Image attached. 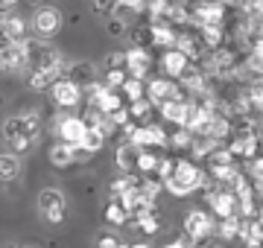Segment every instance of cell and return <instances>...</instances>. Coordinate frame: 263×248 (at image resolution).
Returning a JSON list of instances; mask_svg holds the SVG:
<instances>
[{
  "label": "cell",
  "mask_w": 263,
  "mask_h": 248,
  "mask_svg": "<svg viewBox=\"0 0 263 248\" xmlns=\"http://www.w3.org/2000/svg\"><path fill=\"white\" fill-rule=\"evenodd\" d=\"M208 184H211V178L202 167H196L193 161H184V158H176L170 178H164V190H170L173 196H190L196 190H205Z\"/></svg>",
  "instance_id": "1"
},
{
  "label": "cell",
  "mask_w": 263,
  "mask_h": 248,
  "mask_svg": "<svg viewBox=\"0 0 263 248\" xmlns=\"http://www.w3.org/2000/svg\"><path fill=\"white\" fill-rule=\"evenodd\" d=\"M0 132H3V140L9 143V152L15 155H24L32 149V134H29V126H27V117L24 114H15L9 117V120H3V126H0Z\"/></svg>",
  "instance_id": "2"
},
{
  "label": "cell",
  "mask_w": 263,
  "mask_h": 248,
  "mask_svg": "<svg viewBox=\"0 0 263 248\" xmlns=\"http://www.w3.org/2000/svg\"><path fill=\"white\" fill-rule=\"evenodd\" d=\"M199 67H202L211 79L228 76V73H234V67H237V53L234 50H228V47L208 50L205 56H202V61H199Z\"/></svg>",
  "instance_id": "3"
},
{
  "label": "cell",
  "mask_w": 263,
  "mask_h": 248,
  "mask_svg": "<svg viewBox=\"0 0 263 248\" xmlns=\"http://www.w3.org/2000/svg\"><path fill=\"white\" fill-rule=\"evenodd\" d=\"M38 213L50 222V225H59L65 219L67 213V201H65V193L56 190V187H44L38 193Z\"/></svg>",
  "instance_id": "4"
},
{
  "label": "cell",
  "mask_w": 263,
  "mask_h": 248,
  "mask_svg": "<svg viewBox=\"0 0 263 248\" xmlns=\"http://www.w3.org/2000/svg\"><path fill=\"white\" fill-rule=\"evenodd\" d=\"M216 225L219 222L211 213H205V210H190L184 216V234L193 242H208L211 237H216Z\"/></svg>",
  "instance_id": "5"
},
{
  "label": "cell",
  "mask_w": 263,
  "mask_h": 248,
  "mask_svg": "<svg viewBox=\"0 0 263 248\" xmlns=\"http://www.w3.org/2000/svg\"><path fill=\"white\" fill-rule=\"evenodd\" d=\"M53 132L59 134L62 143H70L79 149L82 137L88 134V123L82 120V114H59L56 123H53Z\"/></svg>",
  "instance_id": "6"
},
{
  "label": "cell",
  "mask_w": 263,
  "mask_h": 248,
  "mask_svg": "<svg viewBox=\"0 0 263 248\" xmlns=\"http://www.w3.org/2000/svg\"><path fill=\"white\" fill-rule=\"evenodd\" d=\"M62 24H65V18H62V12H59L56 6H41V9H35V15H32V32L38 35V41L56 38Z\"/></svg>",
  "instance_id": "7"
},
{
  "label": "cell",
  "mask_w": 263,
  "mask_h": 248,
  "mask_svg": "<svg viewBox=\"0 0 263 248\" xmlns=\"http://www.w3.org/2000/svg\"><path fill=\"white\" fill-rule=\"evenodd\" d=\"M146 99H149L152 105H164V102H176V99H187L184 96V91H181V85L176 82V79H149V85H146Z\"/></svg>",
  "instance_id": "8"
},
{
  "label": "cell",
  "mask_w": 263,
  "mask_h": 248,
  "mask_svg": "<svg viewBox=\"0 0 263 248\" xmlns=\"http://www.w3.org/2000/svg\"><path fill=\"white\" fill-rule=\"evenodd\" d=\"M29 61H32V53H29V38L12 41L6 50H0V70L21 73L24 67H29Z\"/></svg>",
  "instance_id": "9"
},
{
  "label": "cell",
  "mask_w": 263,
  "mask_h": 248,
  "mask_svg": "<svg viewBox=\"0 0 263 248\" xmlns=\"http://www.w3.org/2000/svg\"><path fill=\"white\" fill-rule=\"evenodd\" d=\"M129 140L135 146H141V149H158V146H170V134L158 123H146V126H138Z\"/></svg>",
  "instance_id": "10"
},
{
  "label": "cell",
  "mask_w": 263,
  "mask_h": 248,
  "mask_svg": "<svg viewBox=\"0 0 263 248\" xmlns=\"http://www.w3.org/2000/svg\"><path fill=\"white\" fill-rule=\"evenodd\" d=\"M50 99H53V105L70 111V108H76V105L82 102V88L76 85V82H70V79H59L56 85L50 88Z\"/></svg>",
  "instance_id": "11"
},
{
  "label": "cell",
  "mask_w": 263,
  "mask_h": 248,
  "mask_svg": "<svg viewBox=\"0 0 263 248\" xmlns=\"http://www.w3.org/2000/svg\"><path fill=\"white\" fill-rule=\"evenodd\" d=\"M152 70V56L146 47H138V44H132L126 50V73L132 79H146Z\"/></svg>",
  "instance_id": "12"
},
{
  "label": "cell",
  "mask_w": 263,
  "mask_h": 248,
  "mask_svg": "<svg viewBox=\"0 0 263 248\" xmlns=\"http://www.w3.org/2000/svg\"><path fill=\"white\" fill-rule=\"evenodd\" d=\"M193 65L184 53H179V50L173 47V50H164V56H161V70H164V76L167 79H176L179 82V76L187 70V67Z\"/></svg>",
  "instance_id": "13"
},
{
  "label": "cell",
  "mask_w": 263,
  "mask_h": 248,
  "mask_svg": "<svg viewBox=\"0 0 263 248\" xmlns=\"http://www.w3.org/2000/svg\"><path fill=\"white\" fill-rule=\"evenodd\" d=\"M146 32H149V44L152 47H161V50H173L176 47V38H179V32L170 24H164V20L146 24Z\"/></svg>",
  "instance_id": "14"
},
{
  "label": "cell",
  "mask_w": 263,
  "mask_h": 248,
  "mask_svg": "<svg viewBox=\"0 0 263 248\" xmlns=\"http://www.w3.org/2000/svg\"><path fill=\"white\" fill-rule=\"evenodd\" d=\"M176 50H179V53H184V56H187L190 61H202V56L208 53V50H205V44L199 41L196 29L179 32V38H176Z\"/></svg>",
  "instance_id": "15"
},
{
  "label": "cell",
  "mask_w": 263,
  "mask_h": 248,
  "mask_svg": "<svg viewBox=\"0 0 263 248\" xmlns=\"http://www.w3.org/2000/svg\"><path fill=\"white\" fill-rule=\"evenodd\" d=\"M82 158V149H76V146H70V143H53L50 146V163L53 167H59V170H65V167H70V163H76Z\"/></svg>",
  "instance_id": "16"
},
{
  "label": "cell",
  "mask_w": 263,
  "mask_h": 248,
  "mask_svg": "<svg viewBox=\"0 0 263 248\" xmlns=\"http://www.w3.org/2000/svg\"><path fill=\"white\" fill-rule=\"evenodd\" d=\"M228 152L234 158H243V161H252L260 155V137H231L228 140Z\"/></svg>",
  "instance_id": "17"
},
{
  "label": "cell",
  "mask_w": 263,
  "mask_h": 248,
  "mask_svg": "<svg viewBox=\"0 0 263 248\" xmlns=\"http://www.w3.org/2000/svg\"><path fill=\"white\" fill-rule=\"evenodd\" d=\"M141 146H135L132 140H126V143L117 146V167H120L123 172H138V158H141Z\"/></svg>",
  "instance_id": "18"
},
{
  "label": "cell",
  "mask_w": 263,
  "mask_h": 248,
  "mask_svg": "<svg viewBox=\"0 0 263 248\" xmlns=\"http://www.w3.org/2000/svg\"><path fill=\"white\" fill-rule=\"evenodd\" d=\"M158 108H161V117H164V123L184 126V120H187V108H190V99H176V102H164V105H158Z\"/></svg>",
  "instance_id": "19"
},
{
  "label": "cell",
  "mask_w": 263,
  "mask_h": 248,
  "mask_svg": "<svg viewBox=\"0 0 263 248\" xmlns=\"http://www.w3.org/2000/svg\"><path fill=\"white\" fill-rule=\"evenodd\" d=\"M21 178V155L15 152H0V181L12 184Z\"/></svg>",
  "instance_id": "20"
},
{
  "label": "cell",
  "mask_w": 263,
  "mask_h": 248,
  "mask_svg": "<svg viewBox=\"0 0 263 248\" xmlns=\"http://www.w3.org/2000/svg\"><path fill=\"white\" fill-rule=\"evenodd\" d=\"M3 29H6V35L12 41H24L29 38V24L18 15H3Z\"/></svg>",
  "instance_id": "21"
},
{
  "label": "cell",
  "mask_w": 263,
  "mask_h": 248,
  "mask_svg": "<svg viewBox=\"0 0 263 248\" xmlns=\"http://www.w3.org/2000/svg\"><path fill=\"white\" fill-rule=\"evenodd\" d=\"M216 234H219V239L231 242V239H237L240 234H243V219H240V216H228V219H219V225H216Z\"/></svg>",
  "instance_id": "22"
},
{
  "label": "cell",
  "mask_w": 263,
  "mask_h": 248,
  "mask_svg": "<svg viewBox=\"0 0 263 248\" xmlns=\"http://www.w3.org/2000/svg\"><path fill=\"white\" fill-rule=\"evenodd\" d=\"M120 94H123V99H126V105H132V102H138V99L146 96V85H143V79H132L129 76L126 82H123Z\"/></svg>",
  "instance_id": "23"
},
{
  "label": "cell",
  "mask_w": 263,
  "mask_h": 248,
  "mask_svg": "<svg viewBox=\"0 0 263 248\" xmlns=\"http://www.w3.org/2000/svg\"><path fill=\"white\" fill-rule=\"evenodd\" d=\"M135 228L141 231V234H146V237H152V234H158L161 222H158V213L155 210H146V213H141V216H135Z\"/></svg>",
  "instance_id": "24"
},
{
  "label": "cell",
  "mask_w": 263,
  "mask_h": 248,
  "mask_svg": "<svg viewBox=\"0 0 263 248\" xmlns=\"http://www.w3.org/2000/svg\"><path fill=\"white\" fill-rule=\"evenodd\" d=\"M149 114H152V102L143 96V99H138V102H132L129 105V117H132V123H138V126H146L149 123Z\"/></svg>",
  "instance_id": "25"
},
{
  "label": "cell",
  "mask_w": 263,
  "mask_h": 248,
  "mask_svg": "<svg viewBox=\"0 0 263 248\" xmlns=\"http://www.w3.org/2000/svg\"><path fill=\"white\" fill-rule=\"evenodd\" d=\"M246 94H249V102H252L254 114H263V76L252 79V82L246 85Z\"/></svg>",
  "instance_id": "26"
},
{
  "label": "cell",
  "mask_w": 263,
  "mask_h": 248,
  "mask_svg": "<svg viewBox=\"0 0 263 248\" xmlns=\"http://www.w3.org/2000/svg\"><path fill=\"white\" fill-rule=\"evenodd\" d=\"M103 146H105V134L97 132V129H88V134L82 137L79 149H82V155H94V152H100Z\"/></svg>",
  "instance_id": "27"
},
{
  "label": "cell",
  "mask_w": 263,
  "mask_h": 248,
  "mask_svg": "<svg viewBox=\"0 0 263 248\" xmlns=\"http://www.w3.org/2000/svg\"><path fill=\"white\" fill-rule=\"evenodd\" d=\"M246 67H249L252 73H257V76H263V38H257V41H254V47L249 50Z\"/></svg>",
  "instance_id": "28"
},
{
  "label": "cell",
  "mask_w": 263,
  "mask_h": 248,
  "mask_svg": "<svg viewBox=\"0 0 263 248\" xmlns=\"http://www.w3.org/2000/svg\"><path fill=\"white\" fill-rule=\"evenodd\" d=\"M105 222H108V225H126V222H132V219H129V213L123 210L120 201L111 199L108 201V208H105Z\"/></svg>",
  "instance_id": "29"
},
{
  "label": "cell",
  "mask_w": 263,
  "mask_h": 248,
  "mask_svg": "<svg viewBox=\"0 0 263 248\" xmlns=\"http://www.w3.org/2000/svg\"><path fill=\"white\" fill-rule=\"evenodd\" d=\"M158 155L152 152V149H143L141 158H138V175H155V170H158Z\"/></svg>",
  "instance_id": "30"
},
{
  "label": "cell",
  "mask_w": 263,
  "mask_h": 248,
  "mask_svg": "<svg viewBox=\"0 0 263 248\" xmlns=\"http://www.w3.org/2000/svg\"><path fill=\"white\" fill-rule=\"evenodd\" d=\"M193 143V132L184 129V126H176V132L170 134V146H176V149H190Z\"/></svg>",
  "instance_id": "31"
},
{
  "label": "cell",
  "mask_w": 263,
  "mask_h": 248,
  "mask_svg": "<svg viewBox=\"0 0 263 248\" xmlns=\"http://www.w3.org/2000/svg\"><path fill=\"white\" fill-rule=\"evenodd\" d=\"M246 175L252 178V184H263V155H257V158H252V161H249Z\"/></svg>",
  "instance_id": "32"
},
{
  "label": "cell",
  "mask_w": 263,
  "mask_h": 248,
  "mask_svg": "<svg viewBox=\"0 0 263 248\" xmlns=\"http://www.w3.org/2000/svg\"><path fill=\"white\" fill-rule=\"evenodd\" d=\"M97 248H129L123 239H117V237H111V234H105V237H100L97 239Z\"/></svg>",
  "instance_id": "33"
},
{
  "label": "cell",
  "mask_w": 263,
  "mask_h": 248,
  "mask_svg": "<svg viewBox=\"0 0 263 248\" xmlns=\"http://www.w3.org/2000/svg\"><path fill=\"white\" fill-rule=\"evenodd\" d=\"M114 3L117 0H91V9L94 15H105V12H114Z\"/></svg>",
  "instance_id": "34"
},
{
  "label": "cell",
  "mask_w": 263,
  "mask_h": 248,
  "mask_svg": "<svg viewBox=\"0 0 263 248\" xmlns=\"http://www.w3.org/2000/svg\"><path fill=\"white\" fill-rule=\"evenodd\" d=\"M164 248H196V245H193V239L184 237V239H173V242H167Z\"/></svg>",
  "instance_id": "35"
},
{
  "label": "cell",
  "mask_w": 263,
  "mask_h": 248,
  "mask_svg": "<svg viewBox=\"0 0 263 248\" xmlns=\"http://www.w3.org/2000/svg\"><path fill=\"white\" fill-rule=\"evenodd\" d=\"M12 44V38L6 35V29H3V15H0V50H6Z\"/></svg>",
  "instance_id": "36"
},
{
  "label": "cell",
  "mask_w": 263,
  "mask_h": 248,
  "mask_svg": "<svg viewBox=\"0 0 263 248\" xmlns=\"http://www.w3.org/2000/svg\"><path fill=\"white\" fill-rule=\"evenodd\" d=\"M222 6H240V0H219Z\"/></svg>",
  "instance_id": "37"
},
{
  "label": "cell",
  "mask_w": 263,
  "mask_h": 248,
  "mask_svg": "<svg viewBox=\"0 0 263 248\" xmlns=\"http://www.w3.org/2000/svg\"><path fill=\"white\" fill-rule=\"evenodd\" d=\"M29 6H38V9H41V0H27Z\"/></svg>",
  "instance_id": "38"
},
{
  "label": "cell",
  "mask_w": 263,
  "mask_h": 248,
  "mask_svg": "<svg viewBox=\"0 0 263 248\" xmlns=\"http://www.w3.org/2000/svg\"><path fill=\"white\" fill-rule=\"evenodd\" d=\"M257 222L263 225V204H260V210H257Z\"/></svg>",
  "instance_id": "39"
},
{
  "label": "cell",
  "mask_w": 263,
  "mask_h": 248,
  "mask_svg": "<svg viewBox=\"0 0 263 248\" xmlns=\"http://www.w3.org/2000/svg\"><path fill=\"white\" fill-rule=\"evenodd\" d=\"M129 248H152V245H146V242H141V245H129Z\"/></svg>",
  "instance_id": "40"
},
{
  "label": "cell",
  "mask_w": 263,
  "mask_h": 248,
  "mask_svg": "<svg viewBox=\"0 0 263 248\" xmlns=\"http://www.w3.org/2000/svg\"><path fill=\"white\" fill-rule=\"evenodd\" d=\"M208 248H226V245H216V242H214V245H208Z\"/></svg>",
  "instance_id": "41"
},
{
  "label": "cell",
  "mask_w": 263,
  "mask_h": 248,
  "mask_svg": "<svg viewBox=\"0 0 263 248\" xmlns=\"http://www.w3.org/2000/svg\"><path fill=\"white\" fill-rule=\"evenodd\" d=\"M246 248H263V242H260V245H246Z\"/></svg>",
  "instance_id": "42"
},
{
  "label": "cell",
  "mask_w": 263,
  "mask_h": 248,
  "mask_svg": "<svg viewBox=\"0 0 263 248\" xmlns=\"http://www.w3.org/2000/svg\"><path fill=\"white\" fill-rule=\"evenodd\" d=\"M260 149H263V137H260Z\"/></svg>",
  "instance_id": "43"
}]
</instances>
